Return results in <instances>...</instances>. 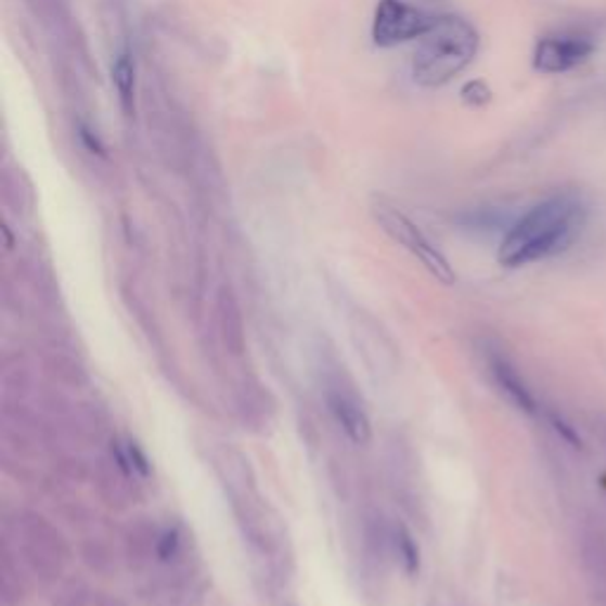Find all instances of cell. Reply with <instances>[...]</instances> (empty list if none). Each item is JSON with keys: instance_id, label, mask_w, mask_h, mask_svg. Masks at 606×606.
I'll return each instance as SVG.
<instances>
[{"instance_id": "6da1fadb", "label": "cell", "mask_w": 606, "mask_h": 606, "mask_svg": "<svg viewBox=\"0 0 606 606\" xmlns=\"http://www.w3.org/2000/svg\"><path fill=\"white\" fill-rule=\"evenodd\" d=\"M583 225V206L576 197L559 195L536 204L510 228L498 259L507 268H521L564 252Z\"/></svg>"}, {"instance_id": "7a4b0ae2", "label": "cell", "mask_w": 606, "mask_h": 606, "mask_svg": "<svg viewBox=\"0 0 606 606\" xmlns=\"http://www.w3.org/2000/svg\"><path fill=\"white\" fill-rule=\"evenodd\" d=\"M479 31L472 22L460 15H438L420 38L412 57V76L424 88H441L469 67L479 53Z\"/></svg>"}, {"instance_id": "3957f363", "label": "cell", "mask_w": 606, "mask_h": 606, "mask_svg": "<svg viewBox=\"0 0 606 606\" xmlns=\"http://www.w3.org/2000/svg\"><path fill=\"white\" fill-rule=\"evenodd\" d=\"M372 214H375V221L382 225L386 235L401 244V247H405L415 259H420L422 266L427 268L436 280H441L443 285H453L455 282L453 266L448 263L443 252L438 249L436 244L420 230V225L412 223L401 209H396V206L386 202H375Z\"/></svg>"}, {"instance_id": "277c9868", "label": "cell", "mask_w": 606, "mask_h": 606, "mask_svg": "<svg viewBox=\"0 0 606 606\" xmlns=\"http://www.w3.org/2000/svg\"><path fill=\"white\" fill-rule=\"evenodd\" d=\"M434 15L405 0H379L372 17V41L379 48H394L420 38L429 31Z\"/></svg>"}, {"instance_id": "5b68a950", "label": "cell", "mask_w": 606, "mask_h": 606, "mask_svg": "<svg viewBox=\"0 0 606 606\" xmlns=\"http://www.w3.org/2000/svg\"><path fill=\"white\" fill-rule=\"evenodd\" d=\"M592 53H595V43L585 36H545L533 50V67L543 74H564L588 62Z\"/></svg>"}, {"instance_id": "8992f818", "label": "cell", "mask_w": 606, "mask_h": 606, "mask_svg": "<svg viewBox=\"0 0 606 606\" xmlns=\"http://www.w3.org/2000/svg\"><path fill=\"white\" fill-rule=\"evenodd\" d=\"M327 405L332 410L334 420L339 422V427L346 431V436L351 438L353 443H358V446L370 443L372 424H370L368 412L363 410V405L358 403V398L353 394H348L334 386V389L327 391Z\"/></svg>"}, {"instance_id": "52a82bcc", "label": "cell", "mask_w": 606, "mask_h": 606, "mask_svg": "<svg viewBox=\"0 0 606 606\" xmlns=\"http://www.w3.org/2000/svg\"><path fill=\"white\" fill-rule=\"evenodd\" d=\"M488 365H491V375L498 382L500 391L505 394L519 410H524L526 415H538L540 408L536 396L531 389H528V384L521 379L517 368H514L505 356H498V353L488 358Z\"/></svg>"}, {"instance_id": "ba28073f", "label": "cell", "mask_w": 606, "mask_h": 606, "mask_svg": "<svg viewBox=\"0 0 606 606\" xmlns=\"http://www.w3.org/2000/svg\"><path fill=\"white\" fill-rule=\"evenodd\" d=\"M112 83L116 90V98H119L121 112L131 119L136 114V98H138V74H136V60L128 50H121L114 60L112 67Z\"/></svg>"}, {"instance_id": "9c48e42d", "label": "cell", "mask_w": 606, "mask_h": 606, "mask_svg": "<svg viewBox=\"0 0 606 606\" xmlns=\"http://www.w3.org/2000/svg\"><path fill=\"white\" fill-rule=\"evenodd\" d=\"M218 315H221L225 344L232 348V353H242V346H244L242 313H240L235 296H232L230 292H221V299H218Z\"/></svg>"}, {"instance_id": "30bf717a", "label": "cell", "mask_w": 606, "mask_h": 606, "mask_svg": "<svg viewBox=\"0 0 606 606\" xmlns=\"http://www.w3.org/2000/svg\"><path fill=\"white\" fill-rule=\"evenodd\" d=\"M34 17L43 24V27L62 31L69 24V12L64 0H27Z\"/></svg>"}, {"instance_id": "8fae6325", "label": "cell", "mask_w": 606, "mask_h": 606, "mask_svg": "<svg viewBox=\"0 0 606 606\" xmlns=\"http://www.w3.org/2000/svg\"><path fill=\"white\" fill-rule=\"evenodd\" d=\"M394 545H396L398 557H401V562L405 566L408 576H415L420 571V547H417L415 540H412V536L405 531V528H398L396 536H394Z\"/></svg>"}, {"instance_id": "7c38bea8", "label": "cell", "mask_w": 606, "mask_h": 606, "mask_svg": "<svg viewBox=\"0 0 606 606\" xmlns=\"http://www.w3.org/2000/svg\"><path fill=\"white\" fill-rule=\"evenodd\" d=\"M462 98L464 102H469V105H483V102L491 100V90H488L481 81H472L462 90Z\"/></svg>"}, {"instance_id": "4fadbf2b", "label": "cell", "mask_w": 606, "mask_h": 606, "mask_svg": "<svg viewBox=\"0 0 606 606\" xmlns=\"http://www.w3.org/2000/svg\"><path fill=\"white\" fill-rule=\"evenodd\" d=\"M126 453H128V460H131V464H133V469H138L140 474H145V476L150 474V462L143 455V450H140L136 443H128Z\"/></svg>"}, {"instance_id": "5bb4252c", "label": "cell", "mask_w": 606, "mask_h": 606, "mask_svg": "<svg viewBox=\"0 0 606 606\" xmlns=\"http://www.w3.org/2000/svg\"><path fill=\"white\" fill-rule=\"evenodd\" d=\"M176 550H178V533L176 531L164 533V538L159 540V547H157L159 557L162 559H171L173 554H176Z\"/></svg>"}]
</instances>
